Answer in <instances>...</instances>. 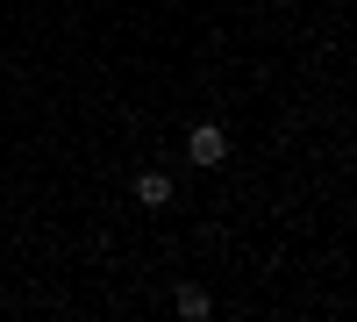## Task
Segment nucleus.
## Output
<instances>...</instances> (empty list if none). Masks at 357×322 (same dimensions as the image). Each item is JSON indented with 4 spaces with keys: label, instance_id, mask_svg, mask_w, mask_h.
<instances>
[{
    "label": "nucleus",
    "instance_id": "nucleus-1",
    "mask_svg": "<svg viewBox=\"0 0 357 322\" xmlns=\"http://www.w3.org/2000/svg\"><path fill=\"white\" fill-rule=\"evenodd\" d=\"M186 151H193V165H222V158H229V136H222L215 122H200V129H193V143H186Z\"/></svg>",
    "mask_w": 357,
    "mask_h": 322
},
{
    "label": "nucleus",
    "instance_id": "nucleus-2",
    "mask_svg": "<svg viewBox=\"0 0 357 322\" xmlns=\"http://www.w3.org/2000/svg\"><path fill=\"white\" fill-rule=\"evenodd\" d=\"M136 200H143V208H165V200H172V180H165V172H136Z\"/></svg>",
    "mask_w": 357,
    "mask_h": 322
},
{
    "label": "nucleus",
    "instance_id": "nucleus-3",
    "mask_svg": "<svg viewBox=\"0 0 357 322\" xmlns=\"http://www.w3.org/2000/svg\"><path fill=\"white\" fill-rule=\"evenodd\" d=\"M178 315H207V294H200V286H178Z\"/></svg>",
    "mask_w": 357,
    "mask_h": 322
}]
</instances>
